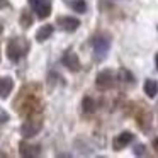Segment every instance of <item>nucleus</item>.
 <instances>
[{
	"label": "nucleus",
	"mask_w": 158,
	"mask_h": 158,
	"mask_svg": "<svg viewBox=\"0 0 158 158\" xmlns=\"http://www.w3.org/2000/svg\"><path fill=\"white\" fill-rule=\"evenodd\" d=\"M144 94H146L148 97H155L158 94V83L155 82V80H151V78H148L146 82H144Z\"/></svg>",
	"instance_id": "obj_12"
},
{
	"label": "nucleus",
	"mask_w": 158,
	"mask_h": 158,
	"mask_svg": "<svg viewBox=\"0 0 158 158\" xmlns=\"http://www.w3.org/2000/svg\"><path fill=\"white\" fill-rule=\"evenodd\" d=\"M41 131V123H36V121H27L21 126V134L24 138H32Z\"/></svg>",
	"instance_id": "obj_5"
},
{
	"label": "nucleus",
	"mask_w": 158,
	"mask_h": 158,
	"mask_svg": "<svg viewBox=\"0 0 158 158\" xmlns=\"http://www.w3.org/2000/svg\"><path fill=\"white\" fill-rule=\"evenodd\" d=\"M95 83L99 89L106 90V89H110L114 83V73L110 72V70H104V72H100L99 75H97L95 78Z\"/></svg>",
	"instance_id": "obj_4"
},
{
	"label": "nucleus",
	"mask_w": 158,
	"mask_h": 158,
	"mask_svg": "<svg viewBox=\"0 0 158 158\" xmlns=\"http://www.w3.org/2000/svg\"><path fill=\"white\" fill-rule=\"evenodd\" d=\"M61 61H63V65H65L68 70H72V72H78L80 70V60L73 51H66L65 55H63Z\"/></svg>",
	"instance_id": "obj_6"
},
{
	"label": "nucleus",
	"mask_w": 158,
	"mask_h": 158,
	"mask_svg": "<svg viewBox=\"0 0 158 158\" xmlns=\"http://www.w3.org/2000/svg\"><path fill=\"white\" fill-rule=\"evenodd\" d=\"M29 5L39 19H46L51 14V0H29Z\"/></svg>",
	"instance_id": "obj_2"
},
{
	"label": "nucleus",
	"mask_w": 158,
	"mask_h": 158,
	"mask_svg": "<svg viewBox=\"0 0 158 158\" xmlns=\"http://www.w3.org/2000/svg\"><path fill=\"white\" fill-rule=\"evenodd\" d=\"M133 141V134L131 133H121L119 136H116L114 138V150H121V148H124V146H127V144Z\"/></svg>",
	"instance_id": "obj_10"
},
{
	"label": "nucleus",
	"mask_w": 158,
	"mask_h": 158,
	"mask_svg": "<svg viewBox=\"0 0 158 158\" xmlns=\"http://www.w3.org/2000/svg\"><path fill=\"white\" fill-rule=\"evenodd\" d=\"M119 77H123L124 80H127V82H133V75H131L129 72H127L126 68H123L121 70V73H119Z\"/></svg>",
	"instance_id": "obj_16"
},
{
	"label": "nucleus",
	"mask_w": 158,
	"mask_h": 158,
	"mask_svg": "<svg viewBox=\"0 0 158 158\" xmlns=\"http://www.w3.org/2000/svg\"><path fill=\"white\" fill-rule=\"evenodd\" d=\"M51 34H53V26L46 24V26H43V27L38 29V32H36V39H38V41H46Z\"/></svg>",
	"instance_id": "obj_11"
},
{
	"label": "nucleus",
	"mask_w": 158,
	"mask_h": 158,
	"mask_svg": "<svg viewBox=\"0 0 158 158\" xmlns=\"http://www.w3.org/2000/svg\"><path fill=\"white\" fill-rule=\"evenodd\" d=\"M82 107H83V110H85L87 114H90V112H94L95 110V102H94V99L92 97H83V100H82Z\"/></svg>",
	"instance_id": "obj_14"
},
{
	"label": "nucleus",
	"mask_w": 158,
	"mask_h": 158,
	"mask_svg": "<svg viewBox=\"0 0 158 158\" xmlns=\"http://www.w3.org/2000/svg\"><path fill=\"white\" fill-rule=\"evenodd\" d=\"M12 87H14V80L10 77H2L0 78V97L2 99H7L9 94H10Z\"/></svg>",
	"instance_id": "obj_9"
},
{
	"label": "nucleus",
	"mask_w": 158,
	"mask_h": 158,
	"mask_svg": "<svg viewBox=\"0 0 158 158\" xmlns=\"http://www.w3.org/2000/svg\"><path fill=\"white\" fill-rule=\"evenodd\" d=\"M58 24L61 26L63 31H68V32H75L80 27V21L75 17H60Z\"/></svg>",
	"instance_id": "obj_8"
},
{
	"label": "nucleus",
	"mask_w": 158,
	"mask_h": 158,
	"mask_svg": "<svg viewBox=\"0 0 158 158\" xmlns=\"http://www.w3.org/2000/svg\"><path fill=\"white\" fill-rule=\"evenodd\" d=\"M144 153V146L143 144H138L136 148H134V155H143Z\"/></svg>",
	"instance_id": "obj_18"
},
{
	"label": "nucleus",
	"mask_w": 158,
	"mask_h": 158,
	"mask_svg": "<svg viewBox=\"0 0 158 158\" xmlns=\"http://www.w3.org/2000/svg\"><path fill=\"white\" fill-rule=\"evenodd\" d=\"M65 2H70V0H65Z\"/></svg>",
	"instance_id": "obj_21"
},
{
	"label": "nucleus",
	"mask_w": 158,
	"mask_h": 158,
	"mask_svg": "<svg viewBox=\"0 0 158 158\" xmlns=\"http://www.w3.org/2000/svg\"><path fill=\"white\" fill-rule=\"evenodd\" d=\"M24 55V51H22L21 48V43H19V39H10L7 44V56L10 61H19L21 60V56Z\"/></svg>",
	"instance_id": "obj_3"
},
{
	"label": "nucleus",
	"mask_w": 158,
	"mask_h": 158,
	"mask_svg": "<svg viewBox=\"0 0 158 158\" xmlns=\"http://www.w3.org/2000/svg\"><path fill=\"white\" fill-rule=\"evenodd\" d=\"M153 144H155V148L158 150V139H155V143H153Z\"/></svg>",
	"instance_id": "obj_19"
},
{
	"label": "nucleus",
	"mask_w": 158,
	"mask_h": 158,
	"mask_svg": "<svg viewBox=\"0 0 158 158\" xmlns=\"http://www.w3.org/2000/svg\"><path fill=\"white\" fill-rule=\"evenodd\" d=\"M92 48H94V53H95V58L99 60V61L104 60L107 55V51H109V48H110L109 38H106V36H97L92 41Z\"/></svg>",
	"instance_id": "obj_1"
},
{
	"label": "nucleus",
	"mask_w": 158,
	"mask_h": 158,
	"mask_svg": "<svg viewBox=\"0 0 158 158\" xmlns=\"http://www.w3.org/2000/svg\"><path fill=\"white\" fill-rule=\"evenodd\" d=\"M68 4H70V7H72L75 12H78V14H82V12H85V10H87L85 0H70Z\"/></svg>",
	"instance_id": "obj_13"
},
{
	"label": "nucleus",
	"mask_w": 158,
	"mask_h": 158,
	"mask_svg": "<svg viewBox=\"0 0 158 158\" xmlns=\"http://www.w3.org/2000/svg\"><path fill=\"white\" fill-rule=\"evenodd\" d=\"M7 121H9V114L0 107V123H7Z\"/></svg>",
	"instance_id": "obj_17"
},
{
	"label": "nucleus",
	"mask_w": 158,
	"mask_h": 158,
	"mask_svg": "<svg viewBox=\"0 0 158 158\" xmlns=\"http://www.w3.org/2000/svg\"><path fill=\"white\" fill-rule=\"evenodd\" d=\"M155 61H156V68H158V55H156V60H155Z\"/></svg>",
	"instance_id": "obj_20"
},
{
	"label": "nucleus",
	"mask_w": 158,
	"mask_h": 158,
	"mask_svg": "<svg viewBox=\"0 0 158 158\" xmlns=\"http://www.w3.org/2000/svg\"><path fill=\"white\" fill-rule=\"evenodd\" d=\"M19 150H21L22 156H39V155H41L39 144H31V143H26V141H21Z\"/></svg>",
	"instance_id": "obj_7"
},
{
	"label": "nucleus",
	"mask_w": 158,
	"mask_h": 158,
	"mask_svg": "<svg viewBox=\"0 0 158 158\" xmlns=\"http://www.w3.org/2000/svg\"><path fill=\"white\" fill-rule=\"evenodd\" d=\"M31 24H32V17L27 14V12H22V15H21V26H22V27H29Z\"/></svg>",
	"instance_id": "obj_15"
}]
</instances>
